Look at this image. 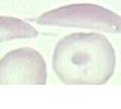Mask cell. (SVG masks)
<instances>
[{
  "label": "cell",
  "mask_w": 121,
  "mask_h": 109,
  "mask_svg": "<svg viewBox=\"0 0 121 109\" xmlns=\"http://www.w3.org/2000/svg\"><path fill=\"white\" fill-rule=\"evenodd\" d=\"M115 51L107 37L96 32H77L56 44L52 68L63 83L102 85L115 70Z\"/></svg>",
  "instance_id": "1"
},
{
  "label": "cell",
  "mask_w": 121,
  "mask_h": 109,
  "mask_svg": "<svg viewBox=\"0 0 121 109\" xmlns=\"http://www.w3.org/2000/svg\"><path fill=\"white\" fill-rule=\"evenodd\" d=\"M41 25L79 27L121 33V16L92 3H77L44 12L35 19Z\"/></svg>",
  "instance_id": "2"
},
{
  "label": "cell",
  "mask_w": 121,
  "mask_h": 109,
  "mask_svg": "<svg viewBox=\"0 0 121 109\" xmlns=\"http://www.w3.org/2000/svg\"><path fill=\"white\" fill-rule=\"evenodd\" d=\"M47 64L31 48L11 51L0 60V85H44Z\"/></svg>",
  "instance_id": "3"
},
{
  "label": "cell",
  "mask_w": 121,
  "mask_h": 109,
  "mask_svg": "<svg viewBox=\"0 0 121 109\" xmlns=\"http://www.w3.org/2000/svg\"><path fill=\"white\" fill-rule=\"evenodd\" d=\"M37 35L39 31L27 22L12 16H0V43Z\"/></svg>",
  "instance_id": "4"
}]
</instances>
